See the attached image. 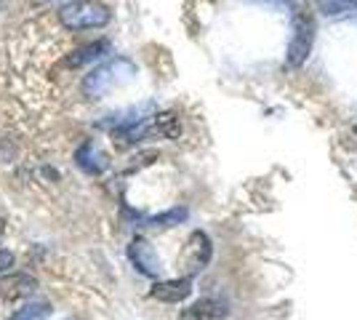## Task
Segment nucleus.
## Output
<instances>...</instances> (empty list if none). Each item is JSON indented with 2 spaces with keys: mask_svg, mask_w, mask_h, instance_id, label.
Instances as JSON below:
<instances>
[{
  "mask_svg": "<svg viewBox=\"0 0 357 320\" xmlns=\"http://www.w3.org/2000/svg\"><path fill=\"white\" fill-rule=\"evenodd\" d=\"M75 160H77V166L83 168L86 174H102L107 168V158L99 153V147H96L93 142H86V144L77 150Z\"/></svg>",
  "mask_w": 357,
  "mask_h": 320,
  "instance_id": "nucleus-10",
  "label": "nucleus"
},
{
  "mask_svg": "<svg viewBox=\"0 0 357 320\" xmlns=\"http://www.w3.org/2000/svg\"><path fill=\"white\" fill-rule=\"evenodd\" d=\"M51 312H54L51 302H27L19 310H14V315L8 320H45L51 318Z\"/></svg>",
  "mask_w": 357,
  "mask_h": 320,
  "instance_id": "nucleus-11",
  "label": "nucleus"
},
{
  "mask_svg": "<svg viewBox=\"0 0 357 320\" xmlns=\"http://www.w3.org/2000/svg\"><path fill=\"white\" fill-rule=\"evenodd\" d=\"M38 289H40V283H38V277L30 273L0 275V299H6V302L27 299L32 294H38Z\"/></svg>",
  "mask_w": 357,
  "mask_h": 320,
  "instance_id": "nucleus-5",
  "label": "nucleus"
},
{
  "mask_svg": "<svg viewBox=\"0 0 357 320\" xmlns=\"http://www.w3.org/2000/svg\"><path fill=\"white\" fill-rule=\"evenodd\" d=\"M131 73H134V64L128 59L107 61V64L91 70L89 75H86V80H83V93L89 99H102L109 91H115L120 83H126L131 77Z\"/></svg>",
  "mask_w": 357,
  "mask_h": 320,
  "instance_id": "nucleus-2",
  "label": "nucleus"
},
{
  "mask_svg": "<svg viewBox=\"0 0 357 320\" xmlns=\"http://www.w3.org/2000/svg\"><path fill=\"white\" fill-rule=\"evenodd\" d=\"M184 219H187V208H171V211H163L158 216H149L147 224L149 227H176Z\"/></svg>",
  "mask_w": 357,
  "mask_h": 320,
  "instance_id": "nucleus-13",
  "label": "nucleus"
},
{
  "mask_svg": "<svg viewBox=\"0 0 357 320\" xmlns=\"http://www.w3.org/2000/svg\"><path fill=\"white\" fill-rule=\"evenodd\" d=\"M312 40H314V24L310 19L298 16L296 19V27H294V38L288 43V64L291 67H301L310 51H312Z\"/></svg>",
  "mask_w": 357,
  "mask_h": 320,
  "instance_id": "nucleus-4",
  "label": "nucleus"
},
{
  "mask_svg": "<svg viewBox=\"0 0 357 320\" xmlns=\"http://www.w3.org/2000/svg\"><path fill=\"white\" fill-rule=\"evenodd\" d=\"M128 259H131V264H134L139 273L147 275V277H158L160 270H163L158 251H155L152 243L144 241V238H134V241L128 243Z\"/></svg>",
  "mask_w": 357,
  "mask_h": 320,
  "instance_id": "nucleus-6",
  "label": "nucleus"
},
{
  "mask_svg": "<svg viewBox=\"0 0 357 320\" xmlns=\"http://www.w3.org/2000/svg\"><path fill=\"white\" fill-rule=\"evenodd\" d=\"M112 19L109 8L105 3L96 0H70L59 8V22L64 30L83 32V30H99Z\"/></svg>",
  "mask_w": 357,
  "mask_h": 320,
  "instance_id": "nucleus-1",
  "label": "nucleus"
},
{
  "mask_svg": "<svg viewBox=\"0 0 357 320\" xmlns=\"http://www.w3.org/2000/svg\"><path fill=\"white\" fill-rule=\"evenodd\" d=\"M229 315L227 310V302L222 299H213V296H206V299H197L187 312H184V320H222Z\"/></svg>",
  "mask_w": 357,
  "mask_h": 320,
  "instance_id": "nucleus-8",
  "label": "nucleus"
},
{
  "mask_svg": "<svg viewBox=\"0 0 357 320\" xmlns=\"http://www.w3.org/2000/svg\"><path fill=\"white\" fill-rule=\"evenodd\" d=\"M192 294V277H174V280H160L149 289V296L165 302V305H178Z\"/></svg>",
  "mask_w": 357,
  "mask_h": 320,
  "instance_id": "nucleus-7",
  "label": "nucleus"
},
{
  "mask_svg": "<svg viewBox=\"0 0 357 320\" xmlns=\"http://www.w3.org/2000/svg\"><path fill=\"white\" fill-rule=\"evenodd\" d=\"M355 134H357V123H355Z\"/></svg>",
  "mask_w": 357,
  "mask_h": 320,
  "instance_id": "nucleus-17",
  "label": "nucleus"
},
{
  "mask_svg": "<svg viewBox=\"0 0 357 320\" xmlns=\"http://www.w3.org/2000/svg\"><path fill=\"white\" fill-rule=\"evenodd\" d=\"M14 261L16 257L11 254V251H6V248H0V275L3 273H8L11 267H14Z\"/></svg>",
  "mask_w": 357,
  "mask_h": 320,
  "instance_id": "nucleus-15",
  "label": "nucleus"
},
{
  "mask_svg": "<svg viewBox=\"0 0 357 320\" xmlns=\"http://www.w3.org/2000/svg\"><path fill=\"white\" fill-rule=\"evenodd\" d=\"M211 254H213V245H211V238L206 232L195 229L190 235V241L181 251V270H184V277H192L195 273H200L206 264L211 261Z\"/></svg>",
  "mask_w": 357,
  "mask_h": 320,
  "instance_id": "nucleus-3",
  "label": "nucleus"
},
{
  "mask_svg": "<svg viewBox=\"0 0 357 320\" xmlns=\"http://www.w3.org/2000/svg\"><path fill=\"white\" fill-rule=\"evenodd\" d=\"M107 51H109V43H107V40H96V43H89V46L73 51V54L61 61V64H64V67H70V70H77V67H86V64L96 61L99 56H105Z\"/></svg>",
  "mask_w": 357,
  "mask_h": 320,
  "instance_id": "nucleus-9",
  "label": "nucleus"
},
{
  "mask_svg": "<svg viewBox=\"0 0 357 320\" xmlns=\"http://www.w3.org/2000/svg\"><path fill=\"white\" fill-rule=\"evenodd\" d=\"M317 6L323 8V14L336 16V14H344L352 6V0H317Z\"/></svg>",
  "mask_w": 357,
  "mask_h": 320,
  "instance_id": "nucleus-14",
  "label": "nucleus"
},
{
  "mask_svg": "<svg viewBox=\"0 0 357 320\" xmlns=\"http://www.w3.org/2000/svg\"><path fill=\"white\" fill-rule=\"evenodd\" d=\"M3 232H6V222H3V219H0V235H3Z\"/></svg>",
  "mask_w": 357,
  "mask_h": 320,
  "instance_id": "nucleus-16",
  "label": "nucleus"
},
{
  "mask_svg": "<svg viewBox=\"0 0 357 320\" xmlns=\"http://www.w3.org/2000/svg\"><path fill=\"white\" fill-rule=\"evenodd\" d=\"M152 131H155L158 137L176 139L178 134H181V125H178V118L174 112H160V115H155V121H152Z\"/></svg>",
  "mask_w": 357,
  "mask_h": 320,
  "instance_id": "nucleus-12",
  "label": "nucleus"
}]
</instances>
